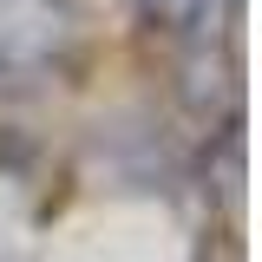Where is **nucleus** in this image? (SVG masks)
<instances>
[{
	"label": "nucleus",
	"mask_w": 262,
	"mask_h": 262,
	"mask_svg": "<svg viewBox=\"0 0 262 262\" xmlns=\"http://www.w3.org/2000/svg\"><path fill=\"white\" fill-rule=\"evenodd\" d=\"M72 33H79L72 0H0V79L59 66Z\"/></svg>",
	"instance_id": "f257e3e1"
},
{
	"label": "nucleus",
	"mask_w": 262,
	"mask_h": 262,
	"mask_svg": "<svg viewBox=\"0 0 262 262\" xmlns=\"http://www.w3.org/2000/svg\"><path fill=\"white\" fill-rule=\"evenodd\" d=\"M131 7L164 39H196V33L210 27V13H216V0H131Z\"/></svg>",
	"instance_id": "f03ea898"
}]
</instances>
